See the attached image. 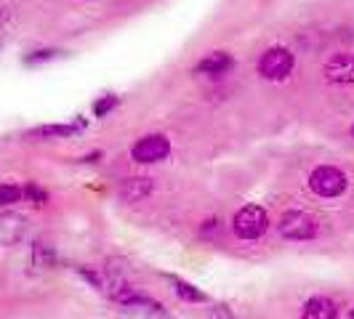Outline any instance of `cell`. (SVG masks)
<instances>
[{"mask_svg": "<svg viewBox=\"0 0 354 319\" xmlns=\"http://www.w3.org/2000/svg\"><path fill=\"white\" fill-rule=\"evenodd\" d=\"M120 311L128 319H162V306L147 296H139L136 290L120 301Z\"/></svg>", "mask_w": 354, "mask_h": 319, "instance_id": "8992f818", "label": "cell"}, {"mask_svg": "<svg viewBox=\"0 0 354 319\" xmlns=\"http://www.w3.org/2000/svg\"><path fill=\"white\" fill-rule=\"evenodd\" d=\"M266 226H269V215L259 205H245L232 218V229L240 240H259L266 231Z\"/></svg>", "mask_w": 354, "mask_h": 319, "instance_id": "7a4b0ae2", "label": "cell"}, {"mask_svg": "<svg viewBox=\"0 0 354 319\" xmlns=\"http://www.w3.org/2000/svg\"><path fill=\"white\" fill-rule=\"evenodd\" d=\"M21 197H24L21 186H17V184H3L0 186V208L17 205V202H21Z\"/></svg>", "mask_w": 354, "mask_h": 319, "instance_id": "2e32d148", "label": "cell"}, {"mask_svg": "<svg viewBox=\"0 0 354 319\" xmlns=\"http://www.w3.org/2000/svg\"><path fill=\"white\" fill-rule=\"evenodd\" d=\"M53 264H56V253H53L51 245L35 242V245H32V266H35V269H51Z\"/></svg>", "mask_w": 354, "mask_h": 319, "instance_id": "4fadbf2b", "label": "cell"}, {"mask_svg": "<svg viewBox=\"0 0 354 319\" xmlns=\"http://www.w3.org/2000/svg\"><path fill=\"white\" fill-rule=\"evenodd\" d=\"M56 53H59V51H53V48L35 51V53H30V56L24 59V64H43V61H51V59H56Z\"/></svg>", "mask_w": 354, "mask_h": 319, "instance_id": "ac0fdd59", "label": "cell"}, {"mask_svg": "<svg viewBox=\"0 0 354 319\" xmlns=\"http://www.w3.org/2000/svg\"><path fill=\"white\" fill-rule=\"evenodd\" d=\"M336 303L330 298H322V296L306 301L301 309V319H336Z\"/></svg>", "mask_w": 354, "mask_h": 319, "instance_id": "8fae6325", "label": "cell"}, {"mask_svg": "<svg viewBox=\"0 0 354 319\" xmlns=\"http://www.w3.org/2000/svg\"><path fill=\"white\" fill-rule=\"evenodd\" d=\"M296 67V56L283 48V46H274V48H266L261 53V59H259V72H261V77L266 80H274V83H280L285 80L290 72Z\"/></svg>", "mask_w": 354, "mask_h": 319, "instance_id": "3957f363", "label": "cell"}, {"mask_svg": "<svg viewBox=\"0 0 354 319\" xmlns=\"http://www.w3.org/2000/svg\"><path fill=\"white\" fill-rule=\"evenodd\" d=\"M352 136H354V128H352Z\"/></svg>", "mask_w": 354, "mask_h": 319, "instance_id": "7402d4cb", "label": "cell"}, {"mask_svg": "<svg viewBox=\"0 0 354 319\" xmlns=\"http://www.w3.org/2000/svg\"><path fill=\"white\" fill-rule=\"evenodd\" d=\"M232 64H234L232 53H227V51H213V53L203 56V59L197 61V64H195V72H197V75H208V77H216V75H224L227 70H232Z\"/></svg>", "mask_w": 354, "mask_h": 319, "instance_id": "9c48e42d", "label": "cell"}, {"mask_svg": "<svg viewBox=\"0 0 354 319\" xmlns=\"http://www.w3.org/2000/svg\"><path fill=\"white\" fill-rule=\"evenodd\" d=\"M27 237V221L17 213H0V245H19Z\"/></svg>", "mask_w": 354, "mask_h": 319, "instance_id": "ba28073f", "label": "cell"}, {"mask_svg": "<svg viewBox=\"0 0 354 319\" xmlns=\"http://www.w3.org/2000/svg\"><path fill=\"white\" fill-rule=\"evenodd\" d=\"M171 155V142L168 136L162 133H152V136H144L139 142L131 146V157L142 165H152V162H160Z\"/></svg>", "mask_w": 354, "mask_h": 319, "instance_id": "277c9868", "label": "cell"}, {"mask_svg": "<svg viewBox=\"0 0 354 319\" xmlns=\"http://www.w3.org/2000/svg\"><path fill=\"white\" fill-rule=\"evenodd\" d=\"M309 186L312 192L319 197H341L349 186V178L341 168H333V165H319L312 171L309 176Z\"/></svg>", "mask_w": 354, "mask_h": 319, "instance_id": "6da1fadb", "label": "cell"}, {"mask_svg": "<svg viewBox=\"0 0 354 319\" xmlns=\"http://www.w3.org/2000/svg\"><path fill=\"white\" fill-rule=\"evenodd\" d=\"M349 319H354V309H352V314H349Z\"/></svg>", "mask_w": 354, "mask_h": 319, "instance_id": "44dd1931", "label": "cell"}, {"mask_svg": "<svg viewBox=\"0 0 354 319\" xmlns=\"http://www.w3.org/2000/svg\"><path fill=\"white\" fill-rule=\"evenodd\" d=\"M208 319H237V317H234V311H232L230 306H213Z\"/></svg>", "mask_w": 354, "mask_h": 319, "instance_id": "ffe728a7", "label": "cell"}, {"mask_svg": "<svg viewBox=\"0 0 354 319\" xmlns=\"http://www.w3.org/2000/svg\"><path fill=\"white\" fill-rule=\"evenodd\" d=\"M325 80L328 83H354V56L352 53H336L325 61Z\"/></svg>", "mask_w": 354, "mask_h": 319, "instance_id": "52a82bcc", "label": "cell"}, {"mask_svg": "<svg viewBox=\"0 0 354 319\" xmlns=\"http://www.w3.org/2000/svg\"><path fill=\"white\" fill-rule=\"evenodd\" d=\"M21 192H24V197H27L32 205H37V208H43V205L48 202V192H46L43 186H37L35 181H27V184L21 186Z\"/></svg>", "mask_w": 354, "mask_h": 319, "instance_id": "9a60e30c", "label": "cell"}, {"mask_svg": "<svg viewBox=\"0 0 354 319\" xmlns=\"http://www.w3.org/2000/svg\"><path fill=\"white\" fill-rule=\"evenodd\" d=\"M83 125H40L27 130V139H70Z\"/></svg>", "mask_w": 354, "mask_h": 319, "instance_id": "7c38bea8", "label": "cell"}, {"mask_svg": "<svg viewBox=\"0 0 354 319\" xmlns=\"http://www.w3.org/2000/svg\"><path fill=\"white\" fill-rule=\"evenodd\" d=\"M280 234L285 240H312L317 234V221L301 211H290L280 218Z\"/></svg>", "mask_w": 354, "mask_h": 319, "instance_id": "5b68a950", "label": "cell"}, {"mask_svg": "<svg viewBox=\"0 0 354 319\" xmlns=\"http://www.w3.org/2000/svg\"><path fill=\"white\" fill-rule=\"evenodd\" d=\"M118 104H120V99L109 93V96H104V99H99V102L93 104V112H96V117H106V115H109V112H112V109H115Z\"/></svg>", "mask_w": 354, "mask_h": 319, "instance_id": "e0dca14e", "label": "cell"}, {"mask_svg": "<svg viewBox=\"0 0 354 319\" xmlns=\"http://www.w3.org/2000/svg\"><path fill=\"white\" fill-rule=\"evenodd\" d=\"M152 192V178L147 176H133V178H125L120 184V197L125 202H139L144 197Z\"/></svg>", "mask_w": 354, "mask_h": 319, "instance_id": "30bf717a", "label": "cell"}, {"mask_svg": "<svg viewBox=\"0 0 354 319\" xmlns=\"http://www.w3.org/2000/svg\"><path fill=\"white\" fill-rule=\"evenodd\" d=\"M174 287H176V296L181 298V301H189V303H205L208 301V296H205V293H200L195 284L174 280Z\"/></svg>", "mask_w": 354, "mask_h": 319, "instance_id": "5bb4252c", "label": "cell"}, {"mask_svg": "<svg viewBox=\"0 0 354 319\" xmlns=\"http://www.w3.org/2000/svg\"><path fill=\"white\" fill-rule=\"evenodd\" d=\"M8 27H11V14H8V8L0 6V48L8 40Z\"/></svg>", "mask_w": 354, "mask_h": 319, "instance_id": "d6986e66", "label": "cell"}]
</instances>
